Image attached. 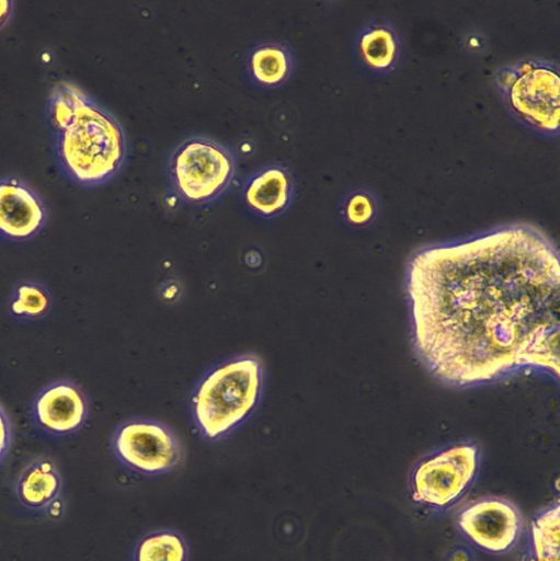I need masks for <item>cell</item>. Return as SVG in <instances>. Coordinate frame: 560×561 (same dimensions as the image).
<instances>
[{"label":"cell","instance_id":"1","mask_svg":"<svg viewBox=\"0 0 560 561\" xmlns=\"http://www.w3.org/2000/svg\"><path fill=\"white\" fill-rule=\"evenodd\" d=\"M405 293L413 350L441 382L470 388L522 373L558 381L560 256L538 228L424 247L409 261Z\"/></svg>","mask_w":560,"mask_h":561},{"label":"cell","instance_id":"2","mask_svg":"<svg viewBox=\"0 0 560 561\" xmlns=\"http://www.w3.org/2000/svg\"><path fill=\"white\" fill-rule=\"evenodd\" d=\"M46 114L55 136L58 164L70 180L96 186L119 171L126 157L124 130L78 85L57 83L49 94Z\"/></svg>","mask_w":560,"mask_h":561},{"label":"cell","instance_id":"3","mask_svg":"<svg viewBox=\"0 0 560 561\" xmlns=\"http://www.w3.org/2000/svg\"><path fill=\"white\" fill-rule=\"evenodd\" d=\"M261 388L256 358L237 357L218 365L201 380L192 399L198 430L209 439L227 435L252 413Z\"/></svg>","mask_w":560,"mask_h":561},{"label":"cell","instance_id":"4","mask_svg":"<svg viewBox=\"0 0 560 561\" xmlns=\"http://www.w3.org/2000/svg\"><path fill=\"white\" fill-rule=\"evenodd\" d=\"M494 81L519 122L541 135H558L560 77L557 66L544 59L527 58L498 69Z\"/></svg>","mask_w":560,"mask_h":561},{"label":"cell","instance_id":"5","mask_svg":"<svg viewBox=\"0 0 560 561\" xmlns=\"http://www.w3.org/2000/svg\"><path fill=\"white\" fill-rule=\"evenodd\" d=\"M237 171L233 152L206 137H190L172 151L168 172L175 192L185 201L204 204L219 197Z\"/></svg>","mask_w":560,"mask_h":561},{"label":"cell","instance_id":"6","mask_svg":"<svg viewBox=\"0 0 560 561\" xmlns=\"http://www.w3.org/2000/svg\"><path fill=\"white\" fill-rule=\"evenodd\" d=\"M479 467V449L471 443L446 447L421 461L412 474L413 499L443 507L469 486Z\"/></svg>","mask_w":560,"mask_h":561},{"label":"cell","instance_id":"7","mask_svg":"<svg viewBox=\"0 0 560 561\" xmlns=\"http://www.w3.org/2000/svg\"><path fill=\"white\" fill-rule=\"evenodd\" d=\"M113 448L129 470L156 477L174 470L182 461L181 445L164 425L152 421H130L115 433Z\"/></svg>","mask_w":560,"mask_h":561},{"label":"cell","instance_id":"8","mask_svg":"<svg viewBox=\"0 0 560 561\" xmlns=\"http://www.w3.org/2000/svg\"><path fill=\"white\" fill-rule=\"evenodd\" d=\"M458 524L473 543L491 552H503L513 547L522 526L517 508L500 499L471 504L460 513Z\"/></svg>","mask_w":560,"mask_h":561},{"label":"cell","instance_id":"9","mask_svg":"<svg viewBox=\"0 0 560 561\" xmlns=\"http://www.w3.org/2000/svg\"><path fill=\"white\" fill-rule=\"evenodd\" d=\"M46 207L38 194L12 176L0 179V237L21 241L45 225Z\"/></svg>","mask_w":560,"mask_h":561},{"label":"cell","instance_id":"10","mask_svg":"<svg viewBox=\"0 0 560 561\" xmlns=\"http://www.w3.org/2000/svg\"><path fill=\"white\" fill-rule=\"evenodd\" d=\"M87 415L84 396L71 382L59 381L45 388L34 403L36 423L57 435L78 430Z\"/></svg>","mask_w":560,"mask_h":561},{"label":"cell","instance_id":"11","mask_svg":"<svg viewBox=\"0 0 560 561\" xmlns=\"http://www.w3.org/2000/svg\"><path fill=\"white\" fill-rule=\"evenodd\" d=\"M294 184L287 168L270 164L253 172L244 182L242 197L245 205L262 217L283 213L290 204Z\"/></svg>","mask_w":560,"mask_h":561},{"label":"cell","instance_id":"12","mask_svg":"<svg viewBox=\"0 0 560 561\" xmlns=\"http://www.w3.org/2000/svg\"><path fill=\"white\" fill-rule=\"evenodd\" d=\"M15 490L23 506L35 512H44L59 497L60 476L50 460L36 459L21 471Z\"/></svg>","mask_w":560,"mask_h":561},{"label":"cell","instance_id":"13","mask_svg":"<svg viewBox=\"0 0 560 561\" xmlns=\"http://www.w3.org/2000/svg\"><path fill=\"white\" fill-rule=\"evenodd\" d=\"M357 51L369 69L387 71L392 68L398 56L397 35L384 23L370 24L357 37Z\"/></svg>","mask_w":560,"mask_h":561},{"label":"cell","instance_id":"14","mask_svg":"<svg viewBox=\"0 0 560 561\" xmlns=\"http://www.w3.org/2000/svg\"><path fill=\"white\" fill-rule=\"evenodd\" d=\"M190 548L184 536L171 528L153 529L134 545L130 561H188Z\"/></svg>","mask_w":560,"mask_h":561},{"label":"cell","instance_id":"15","mask_svg":"<svg viewBox=\"0 0 560 561\" xmlns=\"http://www.w3.org/2000/svg\"><path fill=\"white\" fill-rule=\"evenodd\" d=\"M293 67L289 50L278 43H264L254 47L249 57L252 78L261 85L276 87L284 82Z\"/></svg>","mask_w":560,"mask_h":561},{"label":"cell","instance_id":"16","mask_svg":"<svg viewBox=\"0 0 560 561\" xmlns=\"http://www.w3.org/2000/svg\"><path fill=\"white\" fill-rule=\"evenodd\" d=\"M532 528L536 561H560L559 507L538 516Z\"/></svg>","mask_w":560,"mask_h":561},{"label":"cell","instance_id":"17","mask_svg":"<svg viewBox=\"0 0 560 561\" xmlns=\"http://www.w3.org/2000/svg\"><path fill=\"white\" fill-rule=\"evenodd\" d=\"M49 307L46 290L37 284L24 283L19 285L11 299L10 309L20 318H37Z\"/></svg>","mask_w":560,"mask_h":561},{"label":"cell","instance_id":"18","mask_svg":"<svg viewBox=\"0 0 560 561\" xmlns=\"http://www.w3.org/2000/svg\"><path fill=\"white\" fill-rule=\"evenodd\" d=\"M375 210V201L366 191L352 192L343 204L344 218L353 226L368 224L373 219Z\"/></svg>","mask_w":560,"mask_h":561},{"label":"cell","instance_id":"19","mask_svg":"<svg viewBox=\"0 0 560 561\" xmlns=\"http://www.w3.org/2000/svg\"><path fill=\"white\" fill-rule=\"evenodd\" d=\"M11 443V428L8 417L0 407V461L5 456Z\"/></svg>","mask_w":560,"mask_h":561},{"label":"cell","instance_id":"20","mask_svg":"<svg viewBox=\"0 0 560 561\" xmlns=\"http://www.w3.org/2000/svg\"><path fill=\"white\" fill-rule=\"evenodd\" d=\"M12 1L0 0V27H2L9 20V16L11 15L12 12Z\"/></svg>","mask_w":560,"mask_h":561}]
</instances>
